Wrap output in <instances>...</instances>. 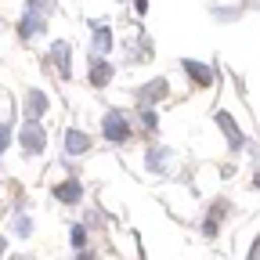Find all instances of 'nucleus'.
Wrapping results in <instances>:
<instances>
[{
	"mask_svg": "<svg viewBox=\"0 0 260 260\" xmlns=\"http://www.w3.org/2000/svg\"><path fill=\"white\" fill-rule=\"evenodd\" d=\"M102 134H105V141H112V145H123V141H130L134 126H130L126 112L112 109V112H105V119H102Z\"/></svg>",
	"mask_w": 260,
	"mask_h": 260,
	"instance_id": "obj_1",
	"label": "nucleus"
},
{
	"mask_svg": "<svg viewBox=\"0 0 260 260\" xmlns=\"http://www.w3.org/2000/svg\"><path fill=\"white\" fill-rule=\"evenodd\" d=\"M18 145L25 148V155H40V152L47 148V134H44V126H40V123H32V119H25V126L18 130Z\"/></svg>",
	"mask_w": 260,
	"mask_h": 260,
	"instance_id": "obj_2",
	"label": "nucleus"
},
{
	"mask_svg": "<svg viewBox=\"0 0 260 260\" xmlns=\"http://www.w3.org/2000/svg\"><path fill=\"white\" fill-rule=\"evenodd\" d=\"M167 90H170V87H167V80L159 76V80H148L145 87H138V94H134V98H138V105H141V109H152L155 102H162V98H167Z\"/></svg>",
	"mask_w": 260,
	"mask_h": 260,
	"instance_id": "obj_3",
	"label": "nucleus"
},
{
	"mask_svg": "<svg viewBox=\"0 0 260 260\" xmlns=\"http://www.w3.org/2000/svg\"><path fill=\"white\" fill-rule=\"evenodd\" d=\"M47 32V18H40V15H22L18 18V40H37V37H44Z\"/></svg>",
	"mask_w": 260,
	"mask_h": 260,
	"instance_id": "obj_4",
	"label": "nucleus"
},
{
	"mask_svg": "<svg viewBox=\"0 0 260 260\" xmlns=\"http://www.w3.org/2000/svg\"><path fill=\"white\" fill-rule=\"evenodd\" d=\"M51 195H54L58 203H65V206H76V203L83 199V184L69 177V181H61V184H54V188H51Z\"/></svg>",
	"mask_w": 260,
	"mask_h": 260,
	"instance_id": "obj_5",
	"label": "nucleus"
},
{
	"mask_svg": "<svg viewBox=\"0 0 260 260\" xmlns=\"http://www.w3.org/2000/svg\"><path fill=\"white\" fill-rule=\"evenodd\" d=\"M22 105H25V116H29L32 123H40V116L47 112V105H51V102H47V94H44V90H29Z\"/></svg>",
	"mask_w": 260,
	"mask_h": 260,
	"instance_id": "obj_6",
	"label": "nucleus"
},
{
	"mask_svg": "<svg viewBox=\"0 0 260 260\" xmlns=\"http://www.w3.org/2000/svg\"><path fill=\"white\" fill-rule=\"evenodd\" d=\"M217 126L224 130V138H228V145L232 148H242L246 145V138H242V130H239V123L228 116V112H217Z\"/></svg>",
	"mask_w": 260,
	"mask_h": 260,
	"instance_id": "obj_7",
	"label": "nucleus"
},
{
	"mask_svg": "<svg viewBox=\"0 0 260 260\" xmlns=\"http://www.w3.org/2000/svg\"><path fill=\"white\" fill-rule=\"evenodd\" d=\"M105 83H112V65H109V58H94L90 61V87L102 90Z\"/></svg>",
	"mask_w": 260,
	"mask_h": 260,
	"instance_id": "obj_8",
	"label": "nucleus"
},
{
	"mask_svg": "<svg viewBox=\"0 0 260 260\" xmlns=\"http://www.w3.org/2000/svg\"><path fill=\"white\" fill-rule=\"evenodd\" d=\"M112 51V32H109V25H94V40H90V54L94 58H105Z\"/></svg>",
	"mask_w": 260,
	"mask_h": 260,
	"instance_id": "obj_9",
	"label": "nucleus"
},
{
	"mask_svg": "<svg viewBox=\"0 0 260 260\" xmlns=\"http://www.w3.org/2000/svg\"><path fill=\"white\" fill-rule=\"evenodd\" d=\"M51 58H54V65H58V76L69 80V76H73V69H69V44H65V40H54V44H51Z\"/></svg>",
	"mask_w": 260,
	"mask_h": 260,
	"instance_id": "obj_10",
	"label": "nucleus"
},
{
	"mask_svg": "<svg viewBox=\"0 0 260 260\" xmlns=\"http://www.w3.org/2000/svg\"><path fill=\"white\" fill-rule=\"evenodd\" d=\"M181 65H184V73H188L195 83H199V87H210V83H213V73H210V65H203V61H191V58H184Z\"/></svg>",
	"mask_w": 260,
	"mask_h": 260,
	"instance_id": "obj_11",
	"label": "nucleus"
},
{
	"mask_svg": "<svg viewBox=\"0 0 260 260\" xmlns=\"http://www.w3.org/2000/svg\"><path fill=\"white\" fill-rule=\"evenodd\" d=\"M87 148H90V138L83 130H69V134H65V152L69 155H83Z\"/></svg>",
	"mask_w": 260,
	"mask_h": 260,
	"instance_id": "obj_12",
	"label": "nucleus"
},
{
	"mask_svg": "<svg viewBox=\"0 0 260 260\" xmlns=\"http://www.w3.org/2000/svg\"><path fill=\"white\" fill-rule=\"evenodd\" d=\"M167 167H170V148H148V170L162 174Z\"/></svg>",
	"mask_w": 260,
	"mask_h": 260,
	"instance_id": "obj_13",
	"label": "nucleus"
},
{
	"mask_svg": "<svg viewBox=\"0 0 260 260\" xmlns=\"http://www.w3.org/2000/svg\"><path fill=\"white\" fill-rule=\"evenodd\" d=\"M54 4H58V0H25V11H29V15L47 18V15L54 11Z\"/></svg>",
	"mask_w": 260,
	"mask_h": 260,
	"instance_id": "obj_14",
	"label": "nucleus"
},
{
	"mask_svg": "<svg viewBox=\"0 0 260 260\" xmlns=\"http://www.w3.org/2000/svg\"><path fill=\"white\" fill-rule=\"evenodd\" d=\"M69 239H73V249H76V253L87 249V228H83V224H73V228H69Z\"/></svg>",
	"mask_w": 260,
	"mask_h": 260,
	"instance_id": "obj_15",
	"label": "nucleus"
},
{
	"mask_svg": "<svg viewBox=\"0 0 260 260\" xmlns=\"http://www.w3.org/2000/svg\"><path fill=\"white\" fill-rule=\"evenodd\" d=\"M15 232H18L22 239H29V232H32V220H29V217H15Z\"/></svg>",
	"mask_w": 260,
	"mask_h": 260,
	"instance_id": "obj_16",
	"label": "nucleus"
},
{
	"mask_svg": "<svg viewBox=\"0 0 260 260\" xmlns=\"http://www.w3.org/2000/svg\"><path fill=\"white\" fill-rule=\"evenodd\" d=\"M141 123H145V130H155V126H159V119H155L152 109H141Z\"/></svg>",
	"mask_w": 260,
	"mask_h": 260,
	"instance_id": "obj_17",
	"label": "nucleus"
},
{
	"mask_svg": "<svg viewBox=\"0 0 260 260\" xmlns=\"http://www.w3.org/2000/svg\"><path fill=\"white\" fill-rule=\"evenodd\" d=\"M8 145H11V126L4 123V126H0V155L8 152Z\"/></svg>",
	"mask_w": 260,
	"mask_h": 260,
	"instance_id": "obj_18",
	"label": "nucleus"
},
{
	"mask_svg": "<svg viewBox=\"0 0 260 260\" xmlns=\"http://www.w3.org/2000/svg\"><path fill=\"white\" fill-rule=\"evenodd\" d=\"M246 260H260V235H256V242H253V253H249Z\"/></svg>",
	"mask_w": 260,
	"mask_h": 260,
	"instance_id": "obj_19",
	"label": "nucleus"
},
{
	"mask_svg": "<svg viewBox=\"0 0 260 260\" xmlns=\"http://www.w3.org/2000/svg\"><path fill=\"white\" fill-rule=\"evenodd\" d=\"M76 260H98V256H94V253H87V249H80V253H76Z\"/></svg>",
	"mask_w": 260,
	"mask_h": 260,
	"instance_id": "obj_20",
	"label": "nucleus"
},
{
	"mask_svg": "<svg viewBox=\"0 0 260 260\" xmlns=\"http://www.w3.org/2000/svg\"><path fill=\"white\" fill-rule=\"evenodd\" d=\"M148 11V0H138V15H145Z\"/></svg>",
	"mask_w": 260,
	"mask_h": 260,
	"instance_id": "obj_21",
	"label": "nucleus"
},
{
	"mask_svg": "<svg viewBox=\"0 0 260 260\" xmlns=\"http://www.w3.org/2000/svg\"><path fill=\"white\" fill-rule=\"evenodd\" d=\"M4 249H8V242H4V239H0V256H4Z\"/></svg>",
	"mask_w": 260,
	"mask_h": 260,
	"instance_id": "obj_22",
	"label": "nucleus"
},
{
	"mask_svg": "<svg viewBox=\"0 0 260 260\" xmlns=\"http://www.w3.org/2000/svg\"><path fill=\"white\" fill-rule=\"evenodd\" d=\"M253 184H256V188H260V170H256V177H253Z\"/></svg>",
	"mask_w": 260,
	"mask_h": 260,
	"instance_id": "obj_23",
	"label": "nucleus"
}]
</instances>
